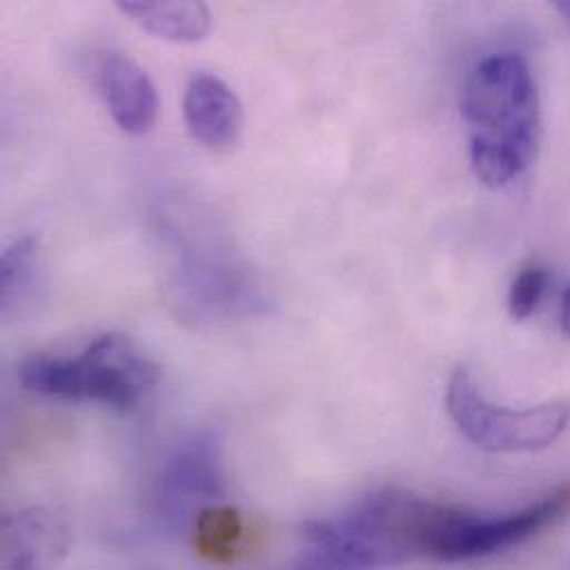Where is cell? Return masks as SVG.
<instances>
[{"mask_svg": "<svg viewBox=\"0 0 570 570\" xmlns=\"http://www.w3.org/2000/svg\"><path fill=\"white\" fill-rule=\"evenodd\" d=\"M462 116L480 183L500 189L531 167L542 136V107L531 67L520 53H493L469 71Z\"/></svg>", "mask_w": 570, "mask_h": 570, "instance_id": "6da1fadb", "label": "cell"}, {"mask_svg": "<svg viewBox=\"0 0 570 570\" xmlns=\"http://www.w3.org/2000/svg\"><path fill=\"white\" fill-rule=\"evenodd\" d=\"M426 498L380 491L353 511L302 529L291 570H366L422 558Z\"/></svg>", "mask_w": 570, "mask_h": 570, "instance_id": "7a4b0ae2", "label": "cell"}, {"mask_svg": "<svg viewBox=\"0 0 570 570\" xmlns=\"http://www.w3.org/2000/svg\"><path fill=\"white\" fill-rule=\"evenodd\" d=\"M18 375L24 389L45 397L131 411L156 386L158 366L127 335L107 333L76 357L31 355Z\"/></svg>", "mask_w": 570, "mask_h": 570, "instance_id": "3957f363", "label": "cell"}, {"mask_svg": "<svg viewBox=\"0 0 570 570\" xmlns=\"http://www.w3.org/2000/svg\"><path fill=\"white\" fill-rule=\"evenodd\" d=\"M446 409L462 435L491 453L544 451L570 424L569 400H549L529 409L498 406L482 395L464 366L449 380Z\"/></svg>", "mask_w": 570, "mask_h": 570, "instance_id": "277c9868", "label": "cell"}, {"mask_svg": "<svg viewBox=\"0 0 570 570\" xmlns=\"http://www.w3.org/2000/svg\"><path fill=\"white\" fill-rule=\"evenodd\" d=\"M569 509L570 487L558 489L540 502L507 515H478L458 509L451 527L440 540L435 560L466 562L509 551L556 524Z\"/></svg>", "mask_w": 570, "mask_h": 570, "instance_id": "5b68a950", "label": "cell"}, {"mask_svg": "<svg viewBox=\"0 0 570 570\" xmlns=\"http://www.w3.org/2000/svg\"><path fill=\"white\" fill-rule=\"evenodd\" d=\"M223 493L220 444L214 433H196L180 442L163 464L158 511L176 529L194 527L198 515L216 507Z\"/></svg>", "mask_w": 570, "mask_h": 570, "instance_id": "8992f818", "label": "cell"}, {"mask_svg": "<svg viewBox=\"0 0 570 570\" xmlns=\"http://www.w3.org/2000/svg\"><path fill=\"white\" fill-rule=\"evenodd\" d=\"M71 547L67 522L47 509H24L2 520V570H51Z\"/></svg>", "mask_w": 570, "mask_h": 570, "instance_id": "52a82bcc", "label": "cell"}, {"mask_svg": "<svg viewBox=\"0 0 570 570\" xmlns=\"http://www.w3.org/2000/svg\"><path fill=\"white\" fill-rule=\"evenodd\" d=\"M185 122L191 136L209 149H232L243 131V105L236 91L212 73H196L187 82L183 100Z\"/></svg>", "mask_w": 570, "mask_h": 570, "instance_id": "ba28073f", "label": "cell"}, {"mask_svg": "<svg viewBox=\"0 0 570 570\" xmlns=\"http://www.w3.org/2000/svg\"><path fill=\"white\" fill-rule=\"evenodd\" d=\"M100 89L116 125L131 136L147 134L158 118V94L149 73L129 56L109 53L100 65Z\"/></svg>", "mask_w": 570, "mask_h": 570, "instance_id": "9c48e42d", "label": "cell"}, {"mask_svg": "<svg viewBox=\"0 0 570 570\" xmlns=\"http://www.w3.org/2000/svg\"><path fill=\"white\" fill-rule=\"evenodd\" d=\"M116 4L145 31L171 42H198L209 36L214 24L212 11L205 2L118 0Z\"/></svg>", "mask_w": 570, "mask_h": 570, "instance_id": "30bf717a", "label": "cell"}, {"mask_svg": "<svg viewBox=\"0 0 570 570\" xmlns=\"http://www.w3.org/2000/svg\"><path fill=\"white\" fill-rule=\"evenodd\" d=\"M191 529L198 556L216 564L238 560L247 547L245 520L234 507L227 504L205 509Z\"/></svg>", "mask_w": 570, "mask_h": 570, "instance_id": "8fae6325", "label": "cell"}, {"mask_svg": "<svg viewBox=\"0 0 570 570\" xmlns=\"http://www.w3.org/2000/svg\"><path fill=\"white\" fill-rule=\"evenodd\" d=\"M38 261V243L36 238L16 240L4 249L0 261V302L2 308L13 306L18 297L33 283Z\"/></svg>", "mask_w": 570, "mask_h": 570, "instance_id": "7c38bea8", "label": "cell"}, {"mask_svg": "<svg viewBox=\"0 0 570 570\" xmlns=\"http://www.w3.org/2000/svg\"><path fill=\"white\" fill-rule=\"evenodd\" d=\"M549 285V276L540 267H527L518 274L509 291V313L513 320H527L540 306L544 291Z\"/></svg>", "mask_w": 570, "mask_h": 570, "instance_id": "4fadbf2b", "label": "cell"}, {"mask_svg": "<svg viewBox=\"0 0 570 570\" xmlns=\"http://www.w3.org/2000/svg\"><path fill=\"white\" fill-rule=\"evenodd\" d=\"M560 324H562V333L570 340V286L564 291L562 297V315H560Z\"/></svg>", "mask_w": 570, "mask_h": 570, "instance_id": "5bb4252c", "label": "cell"}, {"mask_svg": "<svg viewBox=\"0 0 570 570\" xmlns=\"http://www.w3.org/2000/svg\"><path fill=\"white\" fill-rule=\"evenodd\" d=\"M558 11H560V13H562V16H564V18H567V20H569V24H570V2H569V0H560V2H558Z\"/></svg>", "mask_w": 570, "mask_h": 570, "instance_id": "9a60e30c", "label": "cell"}]
</instances>
